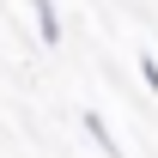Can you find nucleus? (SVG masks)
I'll return each mask as SVG.
<instances>
[{
	"label": "nucleus",
	"mask_w": 158,
	"mask_h": 158,
	"mask_svg": "<svg viewBox=\"0 0 158 158\" xmlns=\"http://www.w3.org/2000/svg\"><path fill=\"white\" fill-rule=\"evenodd\" d=\"M31 19H37V37H43V43H61V12H55V0H31Z\"/></svg>",
	"instance_id": "f03ea898"
},
{
	"label": "nucleus",
	"mask_w": 158,
	"mask_h": 158,
	"mask_svg": "<svg viewBox=\"0 0 158 158\" xmlns=\"http://www.w3.org/2000/svg\"><path fill=\"white\" fill-rule=\"evenodd\" d=\"M79 128H85V134H91V140H98V146H103V158H122V146H116V134H110V122H103L98 110H85V116H79Z\"/></svg>",
	"instance_id": "f257e3e1"
},
{
	"label": "nucleus",
	"mask_w": 158,
	"mask_h": 158,
	"mask_svg": "<svg viewBox=\"0 0 158 158\" xmlns=\"http://www.w3.org/2000/svg\"><path fill=\"white\" fill-rule=\"evenodd\" d=\"M140 85L158 98V61H152V55H140Z\"/></svg>",
	"instance_id": "7ed1b4c3"
}]
</instances>
